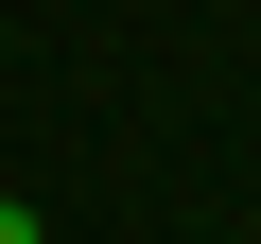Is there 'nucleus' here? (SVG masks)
I'll return each instance as SVG.
<instances>
[{
	"instance_id": "f257e3e1",
	"label": "nucleus",
	"mask_w": 261,
	"mask_h": 244,
	"mask_svg": "<svg viewBox=\"0 0 261 244\" xmlns=\"http://www.w3.org/2000/svg\"><path fill=\"white\" fill-rule=\"evenodd\" d=\"M0 244H53V227H35V209H18V192H0Z\"/></svg>"
}]
</instances>
